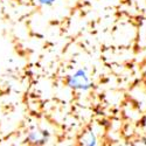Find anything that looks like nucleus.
Instances as JSON below:
<instances>
[{"instance_id":"f257e3e1","label":"nucleus","mask_w":146,"mask_h":146,"mask_svg":"<svg viewBox=\"0 0 146 146\" xmlns=\"http://www.w3.org/2000/svg\"><path fill=\"white\" fill-rule=\"evenodd\" d=\"M67 84L72 89L83 90V91H87L91 87L89 76L87 75L86 70H83V69L77 70L74 75H70L67 80Z\"/></svg>"},{"instance_id":"f03ea898","label":"nucleus","mask_w":146,"mask_h":146,"mask_svg":"<svg viewBox=\"0 0 146 146\" xmlns=\"http://www.w3.org/2000/svg\"><path fill=\"white\" fill-rule=\"evenodd\" d=\"M29 140H32L33 143H41V144H44L47 143L48 138H49V135L47 133V131H43V132H38V131H33L31 132L29 135Z\"/></svg>"},{"instance_id":"7ed1b4c3","label":"nucleus","mask_w":146,"mask_h":146,"mask_svg":"<svg viewBox=\"0 0 146 146\" xmlns=\"http://www.w3.org/2000/svg\"><path fill=\"white\" fill-rule=\"evenodd\" d=\"M83 143L86 145H95L96 144V138L94 136V133H89V138H84L83 139Z\"/></svg>"},{"instance_id":"20e7f679","label":"nucleus","mask_w":146,"mask_h":146,"mask_svg":"<svg viewBox=\"0 0 146 146\" xmlns=\"http://www.w3.org/2000/svg\"><path fill=\"white\" fill-rule=\"evenodd\" d=\"M54 1H55V0H39V3H40L41 5H46V6H50V5H53Z\"/></svg>"}]
</instances>
